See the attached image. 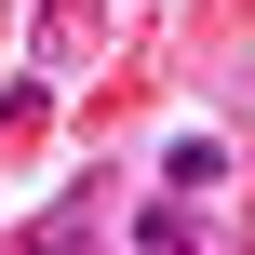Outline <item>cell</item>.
Returning <instances> with one entry per match:
<instances>
[{
  "instance_id": "7a4b0ae2",
  "label": "cell",
  "mask_w": 255,
  "mask_h": 255,
  "mask_svg": "<svg viewBox=\"0 0 255 255\" xmlns=\"http://www.w3.org/2000/svg\"><path fill=\"white\" fill-rule=\"evenodd\" d=\"M134 242H148V255H188V242H202V215H175V202H148V215H134Z\"/></svg>"
},
{
  "instance_id": "6da1fadb",
  "label": "cell",
  "mask_w": 255,
  "mask_h": 255,
  "mask_svg": "<svg viewBox=\"0 0 255 255\" xmlns=\"http://www.w3.org/2000/svg\"><path fill=\"white\" fill-rule=\"evenodd\" d=\"M161 188H175V202L229 188V134H175V148H161Z\"/></svg>"
}]
</instances>
